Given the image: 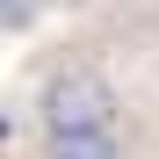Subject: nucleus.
Masks as SVG:
<instances>
[{
	"label": "nucleus",
	"mask_w": 159,
	"mask_h": 159,
	"mask_svg": "<svg viewBox=\"0 0 159 159\" xmlns=\"http://www.w3.org/2000/svg\"><path fill=\"white\" fill-rule=\"evenodd\" d=\"M116 109H123L116 80L94 72V65H58L43 80V94H36L43 138H51V130H116Z\"/></svg>",
	"instance_id": "nucleus-1"
},
{
	"label": "nucleus",
	"mask_w": 159,
	"mask_h": 159,
	"mask_svg": "<svg viewBox=\"0 0 159 159\" xmlns=\"http://www.w3.org/2000/svg\"><path fill=\"white\" fill-rule=\"evenodd\" d=\"M43 159H123V145H116V130H51Z\"/></svg>",
	"instance_id": "nucleus-2"
}]
</instances>
